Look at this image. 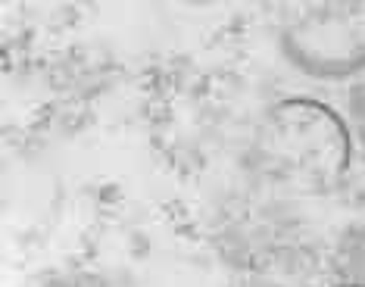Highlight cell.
<instances>
[{"mask_svg": "<svg viewBox=\"0 0 365 287\" xmlns=\"http://www.w3.org/2000/svg\"><path fill=\"white\" fill-rule=\"evenodd\" d=\"M340 287H365V284H340Z\"/></svg>", "mask_w": 365, "mask_h": 287, "instance_id": "1", "label": "cell"}]
</instances>
